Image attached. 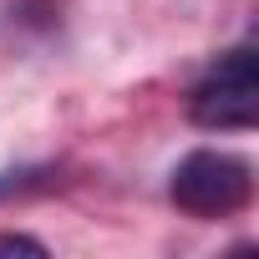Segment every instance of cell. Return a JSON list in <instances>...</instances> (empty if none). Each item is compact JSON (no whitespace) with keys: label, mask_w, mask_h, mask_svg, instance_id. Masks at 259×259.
<instances>
[{"label":"cell","mask_w":259,"mask_h":259,"mask_svg":"<svg viewBox=\"0 0 259 259\" xmlns=\"http://www.w3.org/2000/svg\"><path fill=\"white\" fill-rule=\"evenodd\" d=\"M168 198L193 219H229L254 198V168L229 148H193L173 168Z\"/></svg>","instance_id":"1"},{"label":"cell","mask_w":259,"mask_h":259,"mask_svg":"<svg viewBox=\"0 0 259 259\" xmlns=\"http://www.w3.org/2000/svg\"><path fill=\"white\" fill-rule=\"evenodd\" d=\"M254 107H259V71L249 46H234L229 56H219V66L188 97V117L213 133H249Z\"/></svg>","instance_id":"2"},{"label":"cell","mask_w":259,"mask_h":259,"mask_svg":"<svg viewBox=\"0 0 259 259\" xmlns=\"http://www.w3.org/2000/svg\"><path fill=\"white\" fill-rule=\"evenodd\" d=\"M0 254H46V244L26 234H0Z\"/></svg>","instance_id":"3"}]
</instances>
